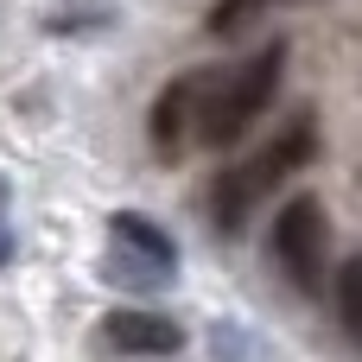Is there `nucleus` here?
<instances>
[{
  "label": "nucleus",
  "mask_w": 362,
  "mask_h": 362,
  "mask_svg": "<svg viewBox=\"0 0 362 362\" xmlns=\"http://www.w3.org/2000/svg\"><path fill=\"white\" fill-rule=\"evenodd\" d=\"M312 153H318V115L312 108H299L261 153H248L242 165H229V172H216V191H210V216L223 223V229H242L248 216H255V204L274 191V185H286L293 172H305L312 165Z\"/></svg>",
  "instance_id": "f257e3e1"
},
{
  "label": "nucleus",
  "mask_w": 362,
  "mask_h": 362,
  "mask_svg": "<svg viewBox=\"0 0 362 362\" xmlns=\"http://www.w3.org/2000/svg\"><path fill=\"white\" fill-rule=\"evenodd\" d=\"M280 76H286V38H274V45H261L248 64H235V70H216V83H210V102H204V121H197V140L204 146H235L261 115H267V102H274V89H280Z\"/></svg>",
  "instance_id": "f03ea898"
},
{
  "label": "nucleus",
  "mask_w": 362,
  "mask_h": 362,
  "mask_svg": "<svg viewBox=\"0 0 362 362\" xmlns=\"http://www.w3.org/2000/svg\"><path fill=\"white\" fill-rule=\"evenodd\" d=\"M274 261H280V274L299 286V293H318L325 286V248H331V216H325V204L312 197V191H299V197H286V210L274 216Z\"/></svg>",
  "instance_id": "7ed1b4c3"
},
{
  "label": "nucleus",
  "mask_w": 362,
  "mask_h": 362,
  "mask_svg": "<svg viewBox=\"0 0 362 362\" xmlns=\"http://www.w3.org/2000/svg\"><path fill=\"white\" fill-rule=\"evenodd\" d=\"M210 83H216V70H185L178 83L159 89V102H153V115H146V134H153V153H159V159H185V146L197 140Z\"/></svg>",
  "instance_id": "20e7f679"
},
{
  "label": "nucleus",
  "mask_w": 362,
  "mask_h": 362,
  "mask_svg": "<svg viewBox=\"0 0 362 362\" xmlns=\"http://www.w3.org/2000/svg\"><path fill=\"white\" fill-rule=\"evenodd\" d=\"M108 235H115V248L140 267V280H172V274H178V242H172L153 216L121 210V216L108 223Z\"/></svg>",
  "instance_id": "39448f33"
},
{
  "label": "nucleus",
  "mask_w": 362,
  "mask_h": 362,
  "mask_svg": "<svg viewBox=\"0 0 362 362\" xmlns=\"http://www.w3.org/2000/svg\"><path fill=\"white\" fill-rule=\"evenodd\" d=\"M102 337H108V350H121V356H178L185 350V331L172 325V318H159V312H108L102 318Z\"/></svg>",
  "instance_id": "423d86ee"
},
{
  "label": "nucleus",
  "mask_w": 362,
  "mask_h": 362,
  "mask_svg": "<svg viewBox=\"0 0 362 362\" xmlns=\"http://www.w3.org/2000/svg\"><path fill=\"white\" fill-rule=\"evenodd\" d=\"M337 318H344V331L362 344V255H350L337 267Z\"/></svg>",
  "instance_id": "0eeeda50"
},
{
  "label": "nucleus",
  "mask_w": 362,
  "mask_h": 362,
  "mask_svg": "<svg viewBox=\"0 0 362 362\" xmlns=\"http://www.w3.org/2000/svg\"><path fill=\"white\" fill-rule=\"evenodd\" d=\"M267 6H274V0H216V6H210V32H216V38H223V32H242V25L261 19Z\"/></svg>",
  "instance_id": "6e6552de"
},
{
  "label": "nucleus",
  "mask_w": 362,
  "mask_h": 362,
  "mask_svg": "<svg viewBox=\"0 0 362 362\" xmlns=\"http://www.w3.org/2000/svg\"><path fill=\"white\" fill-rule=\"evenodd\" d=\"M0 204H6V191H0Z\"/></svg>",
  "instance_id": "1a4fd4ad"
}]
</instances>
